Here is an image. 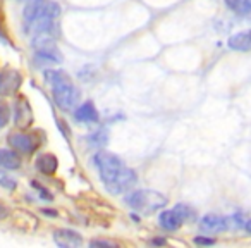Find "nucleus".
Returning <instances> with one entry per match:
<instances>
[{
  "instance_id": "nucleus-2",
  "label": "nucleus",
  "mask_w": 251,
  "mask_h": 248,
  "mask_svg": "<svg viewBox=\"0 0 251 248\" xmlns=\"http://www.w3.org/2000/svg\"><path fill=\"white\" fill-rule=\"evenodd\" d=\"M124 200L133 210L147 214V216L167 205V198H165L162 193L153 192V190H138V192L126 195Z\"/></svg>"
},
{
  "instance_id": "nucleus-10",
  "label": "nucleus",
  "mask_w": 251,
  "mask_h": 248,
  "mask_svg": "<svg viewBox=\"0 0 251 248\" xmlns=\"http://www.w3.org/2000/svg\"><path fill=\"white\" fill-rule=\"evenodd\" d=\"M227 45L230 50H236V52H251V29L232 35L227 40Z\"/></svg>"
},
{
  "instance_id": "nucleus-6",
  "label": "nucleus",
  "mask_w": 251,
  "mask_h": 248,
  "mask_svg": "<svg viewBox=\"0 0 251 248\" xmlns=\"http://www.w3.org/2000/svg\"><path fill=\"white\" fill-rule=\"evenodd\" d=\"M9 145L23 154H33L38 148V141L35 140L33 135L26 133H12L9 135Z\"/></svg>"
},
{
  "instance_id": "nucleus-5",
  "label": "nucleus",
  "mask_w": 251,
  "mask_h": 248,
  "mask_svg": "<svg viewBox=\"0 0 251 248\" xmlns=\"http://www.w3.org/2000/svg\"><path fill=\"white\" fill-rule=\"evenodd\" d=\"M23 83V76L16 69H4L0 73V97H11L19 90Z\"/></svg>"
},
{
  "instance_id": "nucleus-7",
  "label": "nucleus",
  "mask_w": 251,
  "mask_h": 248,
  "mask_svg": "<svg viewBox=\"0 0 251 248\" xmlns=\"http://www.w3.org/2000/svg\"><path fill=\"white\" fill-rule=\"evenodd\" d=\"M53 241L62 248H76V247H81V245H83L81 234L73 229L53 231Z\"/></svg>"
},
{
  "instance_id": "nucleus-12",
  "label": "nucleus",
  "mask_w": 251,
  "mask_h": 248,
  "mask_svg": "<svg viewBox=\"0 0 251 248\" xmlns=\"http://www.w3.org/2000/svg\"><path fill=\"white\" fill-rule=\"evenodd\" d=\"M14 119L21 128L29 126V122H31V107H29V104L25 100V98H19V102L16 104Z\"/></svg>"
},
{
  "instance_id": "nucleus-23",
  "label": "nucleus",
  "mask_w": 251,
  "mask_h": 248,
  "mask_svg": "<svg viewBox=\"0 0 251 248\" xmlns=\"http://www.w3.org/2000/svg\"><path fill=\"white\" fill-rule=\"evenodd\" d=\"M7 216H9V209L4 205V203L0 202V220L5 219V217H7Z\"/></svg>"
},
{
  "instance_id": "nucleus-24",
  "label": "nucleus",
  "mask_w": 251,
  "mask_h": 248,
  "mask_svg": "<svg viewBox=\"0 0 251 248\" xmlns=\"http://www.w3.org/2000/svg\"><path fill=\"white\" fill-rule=\"evenodd\" d=\"M40 196H42V198H45V200H49V202H52V200H53V195H50V193L47 192V190H43V188H40Z\"/></svg>"
},
{
  "instance_id": "nucleus-3",
  "label": "nucleus",
  "mask_w": 251,
  "mask_h": 248,
  "mask_svg": "<svg viewBox=\"0 0 251 248\" xmlns=\"http://www.w3.org/2000/svg\"><path fill=\"white\" fill-rule=\"evenodd\" d=\"M52 97L53 102L62 110L69 112L76 107L77 100H79V90L73 84L71 78H67V80L60 81V83L52 84Z\"/></svg>"
},
{
  "instance_id": "nucleus-1",
  "label": "nucleus",
  "mask_w": 251,
  "mask_h": 248,
  "mask_svg": "<svg viewBox=\"0 0 251 248\" xmlns=\"http://www.w3.org/2000/svg\"><path fill=\"white\" fill-rule=\"evenodd\" d=\"M93 162L100 172V178L107 192L114 193V195H121V193L129 192L136 185V172L133 169L126 167L124 162L117 155L108 154V152H98L93 157Z\"/></svg>"
},
{
  "instance_id": "nucleus-17",
  "label": "nucleus",
  "mask_w": 251,
  "mask_h": 248,
  "mask_svg": "<svg viewBox=\"0 0 251 248\" xmlns=\"http://www.w3.org/2000/svg\"><path fill=\"white\" fill-rule=\"evenodd\" d=\"M11 119V110H9V105L5 102L0 100V128L5 126Z\"/></svg>"
},
{
  "instance_id": "nucleus-13",
  "label": "nucleus",
  "mask_w": 251,
  "mask_h": 248,
  "mask_svg": "<svg viewBox=\"0 0 251 248\" xmlns=\"http://www.w3.org/2000/svg\"><path fill=\"white\" fill-rule=\"evenodd\" d=\"M36 167L43 174H53L57 171V167H59V161L52 154H42L38 157V161H36Z\"/></svg>"
},
{
  "instance_id": "nucleus-9",
  "label": "nucleus",
  "mask_w": 251,
  "mask_h": 248,
  "mask_svg": "<svg viewBox=\"0 0 251 248\" xmlns=\"http://www.w3.org/2000/svg\"><path fill=\"white\" fill-rule=\"evenodd\" d=\"M158 222H160L162 229L176 231L184 222V219H182V216L179 214V210L174 207V209H171V210H164V212L160 214V217H158Z\"/></svg>"
},
{
  "instance_id": "nucleus-4",
  "label": "nucleus",
  "mask_w": 251,
  "mask_h": 248,
  "mask_svg": "<svg viewBox=\"0 0 251 248\" xmlns=\"http://www.w3.org/2000/svg\"><path fill=\"white\" fill-rule=\"evenodd\" d=\"M33 49L38 59L49 60V62H62V54L57 49L53 38H50V35H36L33 40Z\"/></svg>"
},
{
  "instance_id": "nucleus-15",
  "label": "nucleus",
  "mask_w": 251,
  "mask_h": 248,
  "mask_svg": "<svg viewBox=\"0 0 251 248\" xmlns=\"http://www.w3.org/2000/svg\"><path fill=\"white\" fill-rule=\"evenodd\" d=\"M226 5L237 14H250L251 0H226Z\"/></svg>"
},
{
  "instance_id": "nucleus-18",
  "label": "nucleus",
  "mask_w": 251,
  "mask_h": 248,
  "mask_svg": "<svg viewBox=\"0 0 251 248\" xmlns=\"http://www.w3.org/2000/svg\"><path fill=\"white\" fill-rule=\"evenodd\" d=\"M90 141L95 145V147H101V145H105V143H107V131L101 130V131H98V133L91 135Z\"/></svg>"
},
{
  "instance_id": "nucleus-19",
  "label": "nucleus",
  "mask_w": 251,
  "mask_h": 248,
  "mask_svg": "<svg viewBox=\"0 0 251 248\" xmlns=\"http://www.w3.org/2000/svg\"><path fill=\"white\" fill-rule=\"evenodd\" d=\"M226 220H227V227H241L243 226V216H241V214L229 217V219H226Z\"/></svg>"
},
{
  "instance_id": "nucleus-14",
  "label": "nucleus",
  "mask_w": 251,
  "mask_h": 248,
  "mask_svg": "<svg viewBox=\"0 0 251 248\" xmlns=\"http://www.w3.org/2000/svg\"><path fill=\"white\" fill-rule=\"evenodd\" d=\"M0 167L9 169V171L19 169L21 167V159L16 155V152L0 148Z\"/></svg>"
},
{
  "instance_id": "nucleus-16",
  "label": "nucleus",
  "mask_w": 251,
  "mask_h": 248,
  "mask_svg": "<svg viewBox=\"0 0 251 248\" xmlns=\"http://www.w3.org/2000/svg\"><path fill=\"white\" fill-rule=\"evenodd\" d=\"M43 76H45L47 83L55 84V83H60V81L67 80V78H69V74L64 73V71H60V69H52V71H45V74H43Z\"/></svg>"
},
{
  "instance_id": "nucleus-11",
  "label": "nucleus",
  "mask_w": 251,
  "mask_h": 248,
  "mask_svg": "<svg viewBox=\"0 0 251 248\" xmlns=\"http://www.w3.org/2000/svg\"><path fill=\"white\" fill-rule=\"evenodd\" d=\"M74 117L79 122H98L100 115H98V110L95 109L93 102H84L74 110Z\"/></svg>"
},
{
  "instance_id": "nucleus-20",
  "label": "nucleus",
  "mask_w": 251,
  "mask_h": 248,
  "mask_svg": "<svg viewBox=\"0 0 251 248\" xmlns=\"http://www.w3.org/2000/svg\"><path fill=\"white\" fill-rule=\"evenodd\" d=\"M195 243H196V245H203V247H208V245H213V243H215V240H213V238L196 236V238H195Z\"/></svg>"
},
{
  "instance_id": "nucleus-21",
  "label": "nucleus",
  "mask_w": 251,
  "mask_h": 248,
  "mask_svg": "<svg viewBox=\"0 0 251 248\" xmlns=\"http://www.w3.org/2000/svg\"><path fill=\"white\" fill-rule=\"evenodd\" d=\"M0 186H4V188H7V190H14L16 188V181H14V179H11V178H2V179H0Z\"/></svg>"
},
{
  "instance_id": "nucleus-8",
  "label": "nucleus",
  "mask_w": 251,
  "mask_h": 248,
  "mask_svg": "<svg viewBox=\"0 0 251 248\" xmlns=\"http://www.w3.org/2000/svg\"><path fill=\"white\" fill-rule=\"evenodd\" d=\"M227 229V220L220 216L215 214H208L200 220V231L206 234H213V233H220V231Z\"/></svg>"
},
{
  "instance_id": "nucleus-22",
  "label": "nucleus",
  "mask_w": 251,
  "mask_h": 248,
  "mask_svg": "<svg viewBox=\"0 0 251 248\" xmlns=\"http://www.w3.org/2000/svg\"><path fill=\"white\" fill-rule=\"evenodd\" d=\"M90 247H107V248H112L114 247V243H112V241H103V240H93L90 243Z\"/></svg>"
},
{
  "instance_id": "nucleus-25",
  "label": "nucleus",
  "mask_w": 251,
  "mask_h": 248,
  "mask_svg": "<svg viewBox=\"0 0 251 248\" xmlns=\"http://www.w3.org/2000/svg\"><path fill=\"white\" fill-rule=\"evenodd\" d=\"M246 231H248V233H251V219L246 222Z\"/></svg>"
}]
</instances>
